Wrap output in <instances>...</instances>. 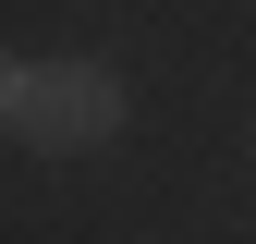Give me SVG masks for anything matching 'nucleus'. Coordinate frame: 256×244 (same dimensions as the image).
<instances>
[{
	"mask_svg": "<svg viewBox=\"0 0 256 244\" xmlns=\"http://www.w3.org/2000/svg\"><path fill=\"white\" fill-rule=\"evenodd\" d=\"M0 122L37 159H86V146L122 134V74L110 61H12L0 74Z\"/></svg>",
	"mask_w": 256,
	"mask_h": 244,
	"instance_id": "obj_1",
	"label": "nucleus"
}]
</instances>
